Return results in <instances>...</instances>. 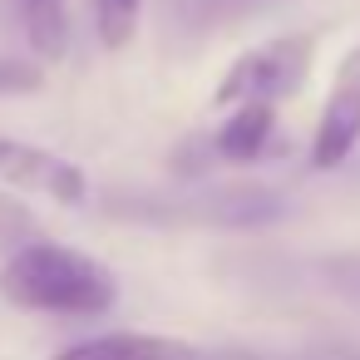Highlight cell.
<instances>
[{
	"label": "cell",
	"instance_id": "obj_1",
	"mask_svg": "<svg viewBox=\"0 0 360 360\" xmlns=\"http://www.w3.org/2000/svg\"><path fill=\"white\" fill-rule=\"evenodd\" d=\"M0 296L40 316H99L114 306L119 286L84 252L50 237H25L0 262Z\"/></svg>",
	"mask_w": 360,
	"mask_h": 360
},
{
	"label": "cell",
	"instance_id": "obj_2",
	"mask_svg": "<svg viewBox=\"0 0 360 360\" xmlns=\"http://www.w3.org/2000/svg\"><path fill=\"white\" fill-rule=\"evenodd\" d=\"M311 50H316L311 35H276V40L247 50V55L217 79L212 104L227 109V104H252V99H262V104L291 99V94L306 84V75H311Z\"/></svg>",
	"mask_w": 360,
	"mask_h": 360
},
{
	"label": "cell",
	"instance_id": "obj_3",
	"mask_svg": "<svg viewBox=\"0 0 360 360\" xmlns=\"http://www.w3.org/2000/svg\"><path fill=\"white\" fill-rule=\"evenodd\" d=\"M119 217H143V222H207V227H257L281 217V198L271 188H207L193 198H139V207H114Z\"/></svg>",
	"mask_w": 360,
	"mask_h": 360
},
{
	"label": "cell",
	"instance_id": "obj_4",
	"mask_svg": "<svg viewBox=\"0 0 360 360\" xmlns=\"http://www.w3.org/2000/svg\"><path fill=\"white\" fill-rule=\"evenodd\" d=\"M0 183L70 202V207L89 198V178L79 163H70L50 148H35V143H20V139H0Z\"/></svg>",
	"mask_w": 360,
	"mask_h": 360
},
{
	"label": "cell",
	"instance_id": "obj_5",
	"mask_svg": "<svg viewBox=\"0 0 360 360\" xmlns=\"http://www.w3.org/2000/svg\"><path fill=\"white\" fill-rule=\"evenodd\" d=\"M360 143V45L340 60L335 84L326 94L316 139H311V168H340Z\"/></svg>",
	"mask_w": 360,
	"mask_h": 360
},
{
	"label": "cell",
	"instance_id": "obj_6",
	"mask_svg": "<svg viewBox=\"0 0 360 360\" xmlns=\"http://www.w3.org/2000/svg\"><path fill=\"white\" fill-rule=\"evenodd\" d=\"M50 360H212L183 340H168V335H139V330H109V335H89Z\"/></svg>",
	"mask_w": 360,
	"mask_h": 360
},
{
	"label": "cell",
	"instance_id": "obj_7",
	"mask_svg": "<svg viewBox=\"0 0 360 360\" xmlns=\"http://www.w3.org/2000/svg\"><path fill=\"white\" fill-rule=\"evenodd\" d=\"M271 129H276V104H262V99L237 104V109L227 114V124L212 134V153L227 158V163H252V158L266 148Z\"/></svg>",
	"mask_w": 360,
	"mask_h": 360
},
{
	"label": "cell",
	"instance_id": "obj_8",
	"mask_svg": "<svg viewBox=\"0 0 360 360\" xmlns=\"http://www.w3.org/2000/svg\"><path fill=\"white\" fill-rule=\"evenodd\" d=\"M15 15L40 60H50V65L65 60V50H70V6L65 0H15Z\"/></svg>",
	"mask_w": 360,
	"mask_h": 360
},
{
	"label": "cell",
	"instance_id": "obj_9",
	"mask_svg": "<svg viewBox=\"0 0 360 360\" xmlns=\"http://www.w3.org/2000/svg\"><path fill=\"white\" fill-rule=\"evenodd\" d=\"M139 6L143 0H94V20H99V40L109 50H124L134 25H139Z\"/></svg>",
	"mask_w": 360,
	"mask_h": 360
},
{
	"label": "cell",
	"instance_id": "obj_10",
	"mask_svg": "<svg viewBox=\"0 0 360 360\" xmlns=\"http://www.w3.org/2000/svg\"><path fill=\"white\" fill-rule=\"evenodd\" d=\"M45 89V65L40 60H20V55H0V99H20Z\"/></svg>",
	"mask_w": 360,
	"mask_h": 360
}]
</instances>
